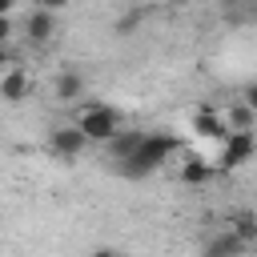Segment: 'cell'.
<instances>
[{"instance_id":"cell-14","label":"cell","mask_w":257,"mask_h":257,"mask_svg":"<svg viewBox=\"0 0 257 257\" xmlns=\"http://www.w3.org/2000/svg\"><path fill=\"white\" fill-rule=\"evenodd\" d=\"M68 4H72V0H36V8H40V12H52V16H56V12H64Z\"/></svg>"},{"instance_id":"cell-1","label":"cell","mask_w":257,"mask_h":257,"mask_svg":"<svg viewBox=\"0 0 257 257\" xmlns=\"http://www.w3.org/2000/svg\"><path fill=\"white\" fill-rule=\"evenodd\" d=\"M177 137H169V133H145L141 137V145L133 149V157L128 161H120L116 169H120V177H128V181H145V177H153L157 169H165L173 157H177Z\"/></svg>"},{"instance_id":"cell-8","label":"cell","mask_w":257,"mask_h":257,"mask_svg":"<svg viewBox=\"0 0 257 257\" xmlns=\"http://www.w3.org/2000/svg\"><path fill=\"white\" fill-rule=\"evenodd\" d=\"M193 133H197L201 141H221V137H225L221 112H217V108H197V112H193Z\"/></svg>"},{"instance_id":"cell-13","label":"cell","mask_w":257,"mask_h":257,"mask_svg":"<svg viewBox=\"0 0 257 257\" xmlns=\"http://www.w3.org/2000/svg\"><path fill=\"white\" fill-rule=\"evenodd\" d=\"M225 233H233L237 241L253 245V241H257V221H253V213H249V209H241V213H237V217L225 225Z\"/></svg>"},{"instance_id":"cell-9","label":"cell","mask_w":257,"mask_h":257,"mask_svg":"<svg viewBox=\"0 0 257 257\" xmlns=\"http://www.w3.org/2000/svg\"><path fill=\"white\" fill-rule=\"evenodd\" d=\"M245 241H237L233 233H217V237H209L205 241V249H201V257H245Z\"/></svg>"},{"instance_id":"cell-15","label":"cell","mask_w":257,"mask_h":257,"mask_svg":"<svg viewBox=\"0 0 257 257\" xmlns=\"http://www.w3.org/2000/svg\"><path fill=\"white\" fill-rule=\"evenodd\" d=\"M12 36V16H0V44H8Z\"/></svg>"},{"instance_id":"cell-16","label":"cell","mask_w":257,"mask_h":257,"mask_svg":"<svg viewBox=\"0 0 257 257\" xmlns=\"http://www.w3.org/2000/svg\"><path fill=\"white\" fill-rule=\"evenodd\" d=\"M88 257H124V253H120V249H112V245H100V249H92Z\"/></svg>"},{"instance_id":"cell-18","label":"cell","mask_w":257,"mask_h":257,"mask_svg":"<svg viewBox=\"0 0 257 257\" xmlns=\"http://www.w3.org/2000/svg\"><path fill=\"white\" fill-rule=\"evenodd\" d=\"M12 8H16V0H0V16H12Z\"/></svg>"},{"instance_id":"cell-11","label":"cell","mask_w":257,"mask_h":257,"mask_svg":"<svg viewBox=\"0 0 257 257\" xmlns=\"http://www.w3.org/2000/svg\"><path fill=\"white\" fill-rule=\"evenodd\" d=\"M80 92H84V76H80V72H72V68L56 72V84H52V96H56V100L68 104V100H76Z\"/></svg>"},{"instance_id":"cell-10","label":"cell","mask_w":257,"mask_h":257,"mask_svg":"<svg viewBox=\"0 0 257 257\" xmlns=\"http://www.w3.org/2000/svg\"><path fill=\"white\" fill-rule=\"evenodd\" d=\"M141 137H145L141 128H120V133H116V137H112L104 149H108V157L120 165V161H128V157H133V149L141 145Z\"/></svg>"},{"instance_id":"cell-17","label":"cell","mask_w":257,"mask_h":257,"mask_svg":"<svg viewBox=\"0 0 257 257\" xmlns=\"http://www.w3.org/2000/svg\"><path fill=\"white\" fill-rule=\"evenodd\" d=\"M12 68V52H8V44H0V72H8Z\"/></svg>"},{"instance_id":"cell-4","label":"cell","mask_w":257,"mask_h":257,"mask_svg":"<svg viewBox=\"0 0 257 257\" xmlns=\"http://www.w3.org/2000/svg\"><path fill=\"white\" fill-rule=\"evenodd\" d=\"M84 149H88V141H84V133L76 124H60V128L48 133V153L56 161H76Z\"/></svg>"},{"instance_id":"cell-3","label":"cell","mask_w":257,"mask_h":257,"mask_svg":"<svg viewBox=\"0 0 257 257\" xmlns=\"http://www.w3.org/2000/svg\"><path fill=\"white\" fill-rule=\"evenodd\" d=\"M253 153H257V141H253V133H225L221 137V153H217V165L213 169H241L245 161H253Z\"/></svg>"},{"instance_id":"cell-2","label":"cell","mask_w":257,"mask_h":257,"mask_svg":"<svg viewBox=\"0 0 257 257\" xmlns=\"http://www.w3.org/2000/svg\"><path fill=\"white\" fill-rule=\"evenodd\" d=\"M76 128L84 133V141H88V145H92V141L108 145V141L120 133V112H116L112 104L92 100V104H84V108L76 112Z\"/></svg>"},{"instance_id":"cell-6","label":"cell","mask_w":257,"mask_h":257,"mask_svg":"<svg viewBox=\"0 0 257 257\" xmlns=\"http://www.w3.org/2000/svg\"><path fill=\"white\" fill-rule=\"evenodd\" d=\"M24 36H28L32 44H44V40H52V36H56V16H52V12H40V8H32V12H28V20H24Z\"/></svg>"},{"instance_id":"cell-7","label":"cell","mask_w":257,"mask_h":257,"mask_svg":"<svg viewBox=\"0 0 257 257\" xmlns=\"http://www.w3.org/2000/svg\"><path fill=\"white\" fill-rule=\"evenodd\" d=\"M0 96L8 100V104H20L24 96H28V72L24 68H8V72H0Z\"/></svg>"},{"instance_id":"cell-12","label":"cell","mask_w":257,"mask_h":257,"mask_svg":"<svg viewBox=\"0 0 257 257\" xmlns=\"http://www.w3.org/2000/svg\"><path fill=\"white\" fill-rule=\"evenodd\" d=\"M213 173H217V169H213L205 157H185V161H181V181H185V185H205Z\"/></svg>"},{"instance_id":"cell-5","label":"cell","mask_w":257,"mask_h":257,"mask_svg":"<svg viewBox=\"0 0 257 257\" xmlns=\"http://www.w3.org/2000/svg\"><path fill=\"white\" fill-rule=\"evenodd\" d=\"M221 124H225V133H253L257 128V112H253L249 100H237V104H229L221 112Z\"/></svg>"}]
</instances>
